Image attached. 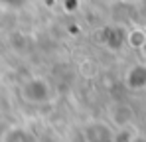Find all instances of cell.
I'll use <instances>...</instances> for the list:
<instances>
[{"mask_svg":"<svg viewBox=\"0 0 146 142\" xmlns=\"http://www.w3.org/2000/svg\"><path fill=\"white\" fill-rule=\"evenodd\" d=\"M20 95L30 105H48L55 99V89L44 77H30L28 81L22 83Z\"/></svg>","mask_w":146,"mask_h":142,"instance_id":"6da1fadb","label":"cell"},{"mask_svg":"<svg viewBox=\"0 0 146 142\" xmlns=\"http://www.w3.org/2000/svg\"><path fill=\"white\" fill-rule=\"evenodd\" d=\"M109 120L113 126L117 128H124L132 122V109L124 103H115L111 109H109Z\"/></svg>","mask_w":146,"mask_h":142,"instance_id":"7a4b0ae2","label":"cell"},{"mask_svg":"<svg viewBox=\"0 0 146 142\" xmlns=\"http://www.w3.org/2000/svg\"><path fill=\"white\" fill-rule=\"evenodd\" d=\"M124 83L126 87H130L132 91H142L146 89V65L144 63H136L124 75Z\"/></svg>","mask_w":146,"mask_h":142,"instance_id":"3957f363","label":"cell"},{"mask_svg":"<svg viewBox=\"0 0 146 142\" xmlns=\"http://www.w3.org/2000/svg\"><path fill=\"white\" fill-rule=\"evenodd\" d=\"M128 44L132 47H140L146 44V32L142 30H134V32H130L128 34Z\"/></svg>","mask_w":146,"mask_h":142,"instance_id":"277c9868","label":"cell"},{"mask_svg":"<svg viewBox=\"0 0 146 142\" xmlns=\"http://www.w3.org/2000/svg\"><path fill=\"white\" fill-rule=\"evenodd\" d=\"M130 142H146V138H144V136H134Z\"/></svg>","mask_w":146,"mask_h":142,"instance_id":"5b68a950","label":"cell"}]
</instances>
